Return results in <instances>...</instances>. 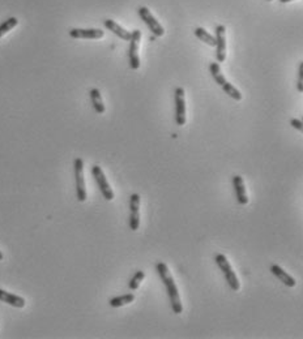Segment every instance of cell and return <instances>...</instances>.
Masks as SVG:
<instances>
[{"mask_svg":"<svg viewBox=\"0 0 303 339\" xmlns=\"http://www.w3.org/2000/svg\"><path fill=\"white\" fill-rule=\"evenodd\" d=\"M290 126L293 127V128H296L297 131H300V132L303 133V122L300 119H292L290 120Z\"/></svg>","mask_w":303,"mask_h":339,"instance_id":"cell-22","label":"cell"},{"mask_svg":"<svg viewBox=\"0 0 303 339\" xmlns=\"http://www.w3.org/2000/svg\"><path fill=\"white\" fill-rule=\"evenodd\" d=\"M70 35L76 39H99L105 33L101 29H71Z\"/></svg>","mask_w":303,"mask_h":339,"instance_id":"cell-11","label":"cell"},{"mask_svg":"<svg viewBox=\"0 0 303 339\" xmlns=\"http://www.w3.org/2000/svg\"><path fill=\"white\" fill-rule=\"evenodd\" d=\"M297 89L300 93H303V62L300 64V70H298V81H297Z\"/></svg>","mask_w":303,"mask_h":339,"instance_id":"cell-21","label":"cell"},{"mask_svg":"<svg viewBox=\"0 0 303 339\" xmlns=\"http://www.w3.org/2000/svg\"><path fill=\"white\" fill-rule=\"evenodd\" d=\"M89 95H90L92 105H93V107H94L95 112H97V114H103V112L106 111V109H105V105H103L102 95H101L98 89H95V88L92 89V90L89 91Z\"/></svg>","mask_w":303,"mask_h":339,"instance_id":"cell-16","label":"cell"},{"mask_svg":"<svg viewBox=\"0 0 303 339\" xmlns=\"http://www.w3.org/2000/svg\"><path fill=\"white\" fill-rule=\"evenodd\" d=\"M302 122H303V119H302Z\"/></svg>","mask_w":303,"mask_h":339,"instance_id":"cell-26","label":"cell"},{"mask_svg":"<svg viewBox=\"0 0 303 339\" xmlns=\"http://www.w3.org/2000/svg\"><path fill=\"white\" fill-rule=\"evenodd\" d=\"M0 301L7 303V304L12 305L16 308H24L25 307V299L18 295L9 294L7 291L0 290Z\"/></svg>","mask_w":303,"mask_h":339,"instance_id":"cell-15","label":"cell"},{"mask_svg":"<svg viewBox=\"0 0 303 339\" xmlns=\"http://www.w3.org/2000/svg\"><path fill=\"white\" fill-rule=\"evenodd\" d=\"M233 184H234V188H235L238 203H240V205H246V203H248V197H247L246 188H244L243 179L240 178V176L235 175L233 178Z\"/></svg>","mask_w":303,"mask_h":339,"instance_id":"cell-14","label":"cell"},{"mask_svg":"<svg viewBox=\"0 0 303 339\" xmlns=\"http://www.w3.org/2000/svg\"><path fill=\"white\" fill-rule=\"evenodd\" d=\"M130 210V228L132 231H138L140 227V196L138 193L131 195Z\"/></svg>","mask_w":303,"mask_h":339,"instance_id":"cell-9","label":"cell"},{"mask_svg":"<svg viewBox=\"0 0 303 339\" xmlns=\"http://www.w3.org/2000/svg\"><path fill=\"white\" fill-rule=\"evenodd\" d=\"M175 122L178 126L186 124V99H184V89H175Z\"/></svg>","mask_w":303,"mask_h":339,"instance_id":"cell-8","label":"cell"},{"mask_svg":"<svg viewBox=\"0 0 303 339\" xmlns=\"http://www.w3.org/2000/svg\"><path fill=\"white\" fill-rule=\"evenodd\" d=\"M141 32L134 30L130 41V50H128V59H130V67L132 69L140 68V58H139V47H140Z\"/></svg>","mask_w":303,"mask_h":339,"instance_id":"cell-6","label":"cell"},{"mask_svg":"<svg viewBox=\"0 0 303 339\" xmlns=\"http://www.w3.org/2000/svg\"><path fill=\"white\" fill-rule=\"evenodd\" d=\"M134 300H135L134 294H126V295H122V296H117V297H113V299H110L109 304L113 308H119V307H123V305L130 304V303H132Z\"/></svg>","mask_w":303,"mask_h":339,"instance_id":"cell-17","label":"cell"},{"mask_svg":"<svg viewBox=\"0 0 303 339\" xmlns=\"http://www.w3.org/2000/svg\"><path fill=\"white\" fill-rule=\"evenodd\" d=\"M144 278H145L144 271H141V270L136 271V273H135V275L131 278L130 284H128L131 290H138L139 286H140V283H141V280L144 279Z\"/></svg>","mask_w":303,"mask_h":339,"instance_id":"cell-20","label":"cell"},{"mask_svg":"<svg viewBox=\"0 0 303 339\" xmlns=\"http://www.w3.org/2000/svg\"><path fill=\"white\" fill-rule=\"evenodd\" d=\"M139 16L141 17V20L145 22V25L148 26L149 30H151L154 37H162L165 34V29L162 28V25L157 21V18L152 14V12L149 11L147 7H140L139 8Z\"/></svg>","mask_w":303,"mask_h":339,"instance_id":"cell-5","label":"cell"},{"mask_svg":"<svg viewBox=\"0 0 303 339\" xmlns=\"http://www.w3.org/2000/svg\"><path fill=\"white\" fill-rule=\"evenodd\" d=\"M195 35L198 37L199 39H200L201 42H204V43H207L208 46H216V38L213 37V35H211L209 34L205 29H203V28H196L195 29Z\"/></svg>","mask_w":303,"mask_h":339,"instance_id":"cell-18","label":"cell"},{"mask_svg":"<svg viewBox=\"0 0 303 339\" xmlns=\"http://www.w3.org/2000/svg\"><path fill=\"white\" fill-rule=\"evenodd\" d=\"M267 1H272V0H267Z\"/></svg>","mask_w":303,"mask_h":339,"instance_id":"cell-25","label":"cell"},{"mask_svg":"<svg viewBox=\"0 0 303 339\" xmlns=\"http://www.w3.org/2000/svg\"><path fill=\"white\" fill-rule=\"evenodd\" d=\"M271 273L273 274V275L277 276V278H279V279L281 280L282 283L285 284V286L294 287L297 284L296 279H294L290 274L286 273L285 270L282 269L281 266L276 265V264H273V265L271 266Z\"/></svg>","mask_w":303,"mask_h":339,"instance_id":"cell-13","label":"cell"},{"mask_svg":"<svg viewBox=\"0 0 303 339\" xmlns=\"http://www.w3.org/2000/svg\"><path fill=\"white\" fill-rule=\"evenodd\" d=\"M75 178H76V196L80 203L86 200V189H85L84 180V161L81 158L75 159Z\"/></svg>","mask_w":303,"mask_h":339,"instance_id":"cell-4","label":"cell"},{"mask_svg":"<svg viewBox=\"0 0 303 339\" xmlns=\"http://www.w3.org/2000/svg\"><path fill=\"white\" fill-rule=\"evenodd\" d=\"M3 257H4L3 253H1V252H0V261H1V260H3Z\"/></svg>","mask_w":303,"mask_h":339,"instance_id":"cell-24","label":"cell"},{"mask_svg":"<svg viewBox=\"0 0 303 339\" xmlns=\"http://www.w3.org/2000/svg\"><path fill=\"white\" fill-rule=\"evenodd\" d=\"M103 25H105L106 29H109L110 32H113L114 34L117 35V37H119L120 39H123V41H131L132 32L126 30L123 26H120L119 24H117V22L113 21V20H105V21H103Z\"/></svg>","mask_w":303,"mask_h":339,"instance_id":"cell-12","label":"cell"},{"mask_svg":"<svg viewBox=\"0 0 303 339\" xmlns=\"http://www.w3.org/2000/svg\"><path fill=\"white\" fill-rule=\"evenodd\" d=\"M155 269H157V273H158L161 280L165 284L167 295H169L170 303H171V308H173V312L175 315H180L183 312V305H182V301H180L178 287H176L175 282H174L173 275L170 273L169 268H167V265L165 263H158L155 265Z\"/></svg>","mask_w":303,"mask_h":339,"instance_id":"cell-1","label":"cell"},{"mask_svg":"<svg viewBox=\"0 0 303 339\" xmlns=\"http://www.w3.org/2000/svg\"><path fill=\"white\" fill-rule=\"evenodd\" d=\"M17 25H18V20L16 17H9L8 20H5L3 24L0 25V38H1L4 34H7L8 32H11L12 29L16 28Z\"/></svg>","mask_w":303,"mask_h":339,"instance_id":"cell-19","label":"cell"},{"mask_svg":"<svg viewBox=\"0 0 303 339\" xmlns=\"http://www.w3.org/2000/svg\"><path fill=\"white\" fill-rule=\"evenodd\" d=\"M92 174L93 176H94L97 184H98V188L99 191H101V193H102V196L105 197L107 201H111V200L114 199V192L113 189L110 188V184L109 182H107V179H106L105 174H103L102 168L95 164V166L92 167Z\"/></svg>","mask_w":303,"mask_h":339,"instance_id":"cell-7","label":"cell"},{"mask_svg":"<svg viewBox=\"0 0 303 339\" xmlns=\"http://www.w3.org/2000/svg\"><path fill=\"white\" fill-rule=\"evenodd\" d=\"M216 59L219 63H222L226 59V28L224 25H219L216 28Z\"/></svg>","mask_w":303,"mask_h":339,"instance_id":"cell-10","label":"cell"},{"mask_svg":"<svg viewBox=\"0 0 303 339\" xmlns=\"http://www.w3.org/2000/svg\"><path fill=\"white\" fill-rule=\"evenodd\" d=\"M209 70H211L212 77L215 78L216 82L221 86L222 90L225 91L226 94L229 95L230 98H233L234 101H240V99H242V94H240V91L238 90L235 86H233V85L229 84V82L226 81L225 76L222 74L221 68H220L219 63H211Z\"/></svg>","mask_w":303,"mask_h":339,"instance_id":"cell-2","label":"cell"},{"mask_svg":"<svg viewBox=\"0 0 303 339\" xmlns=\"http://www.w3.org/2000/svg\"><path fill=\"white\" fill-rule=\"evenodd\" d=\"M281 3H290V1H293V0H280Z\"/></svg>","mask_w":303,"mask_h":339,"instance_id":"cell-23","label":"cell"},{"mask_svg":"<svg viewBox=\"0 0 303 339\" xmlns=\"http://www.w3.org/2000/svg\"><path fill=\"white\" fill-rule=\"evenodd\" d=\"M216 264L219 265V268L221 269L224 275H225L226 282H227V284L230 286V288L233 291H239L240 283L239 280H238V276L234 273L233 268L230 266L229 261H227V259H226L225 256L221 255V253H219V255L216 256Z\"/></svg>","mask_w":303,"mask_h":339,"instance_id":"cell-3","label":"cell"}]
</instances>
